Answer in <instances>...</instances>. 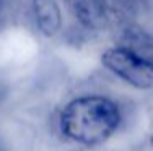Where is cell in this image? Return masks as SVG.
I'll use <instances>...</instances> for the list:
<instances>
[{
    "label": "cell",
    "instance_id": "1",
    "mask_svg": "<svg viewBox=\"0 0 153 151\" xmlns=\"http://www.w3.org/2000/svg\"><path fill=\"white\" fill-rule=\"evenodd\" d=\"M122 120L119 106L101 94L78 96L65 104L59 117L62 135L83 146H98L108 141Z\"/></svg>",
    "mask_w": 153,
    "mask_h": 151
},
{
    "label": "cell",
    "instance_id": "2",
    "mask_svg": "<svg viewBox=\"0 0 153 151\" xmlns=\"http://www.w3.org/2000/svg\"><path fill=\"white\" fill-rule=\"evenodd\" d=\"M101 65L135 89L153 88V65L119 44L101 54Z\"/></svg>",
    "mask_w": 153,
    "mask_h": 151
},
{
    "label": "cell",
    "instance_id": "3",
    "mask_svg": "<svg viewBox=\"0 0 153 151\" xmlns=\"http://www.w3.org/2000/svg\"><path fill=\"white\" fill-rule=\"evenodd\" d=\"M65 3L70 15L83 29L100 33L108 28L109 18L101 0H65Z\"/></svg>",
    "mask_w": 153,
    "mask_h": 151
},
{
    "label": "cell",
    "instance_id": "4",
    "mask_svg": "<svg viewBox=\"0 0 153 151\" xmlns=\"http://www.w3.org/2000/svg\"><path fill=\"white\" fill-rule=\"evenodd\" d=\"M31 15L36 29L44 38L52 39L62 31L64 16L59 0H31Z\"/></svg>",
    "mask_w": 153,
    "mask_h": 151
},
{
    "label": "cell",
    "instance_id": "5",
    "mask_svg": "<svg viewBox=\"0 0 153 151\" xmlns=\"http://www.w3.org/2000/svg\"><path fill=\"white\" fill-rule=\"evenodd\" d=\"M117 44L129 49L145 62L153 65V34L137 23H129L121 26Z\"/></svg>",
    "mask_w": 153,
    "mask_h": 151
},
{
    "label": "cell",
    "instance_id": "6",
    "mask_svg": "<svg viewBox=\"0 0 153 151\" xmlns=\"http://www.w3.org/2000/svg\"><path fill=\"white\" fill-rule=\"evenodd\" d=\"M104 12L109 18V23L116 21L119 26L135 23V18L140 13V0H101Z\"/></svg>",
    "mask_w": 153,
    "mask_h": 151
},
{
    "label": "cell",
    "instance_id": "7",
    "mask_svg": "<svg viewBox=\"0 0 153 151\" xmlns=\"http://www.w3.org/2000/svg\"><path fill=\"white\" fill-rule=\"evenodd\" d=\"M5 5H7V0H0V16H2L3 10H5Z\"/></svg>",
    "mask_w": 153,
    "mask_h": 151
},
{
    "label": "cell",
    "instance_id": "8",
    "mask_svg": "<svg viewBox=\"0 0 153 151\" xmlns=\"http://www.w3.org/2000/svg\"><path fill=\"white\" fill-rule=\"evenodd\" d=\"M152 146H153V136H152Z\"/></svg>",
    "mask_w": 153,
    "mask_h": 151
}]
</instances>
